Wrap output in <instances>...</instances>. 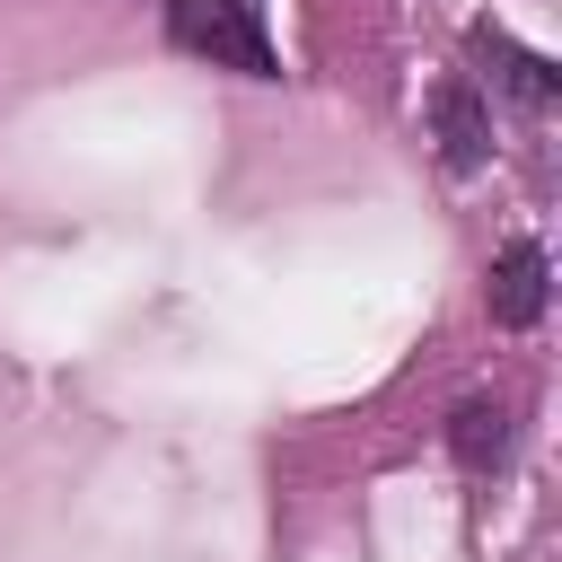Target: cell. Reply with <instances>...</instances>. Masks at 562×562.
<instances>
[{
  "label": "cell",
  "instance_id": "obj_1",
  "mask_svg": "<svg viewBox=\"0 0 562 562\" xmlns=\"http://www.w3.org/2000/svg\"><path fill=\"white\" fill-rule=\"evenodd\" d=\"M167 35H176V53H193V61H211V70L281 79V53H272L255 0H167Z\"/></svg>",
  "mask_w": 562,
  "mask_h": 562
},
{
  "label": "cell",
  "instance_id": "obj_2",
  "mask_svg": "<svg viewBox=\"0 0 562 562\" xmlns=\"http://www.w3.org/2000/svg\"><path fill=\"white\" fill-rule=\"evenodd\" d=\"M536 316H544V246L518 237V246L492 263V325L518 334V325H536Z\"/></svg>",
  "mask_w": 562,
  "mask_h": 562
},
{
  "label": "cell",
  "instance_id": "obj_3",
  "mask_svg": "<svg viewBox=\"0 0 562 562\" xmlns=\"http://www.w3.org/2000/svg\"><path fill=\"white\" fill-rule=\"evenodd\" d=\"M439 149H448V167H457V176L492 158V114H483L474 79H448V88H439Z\"/></svg>",
  "mask_w": 562,
  "mask_h": 562
},
{
  "label": "cell",
  "instance_id": "obj_4",
  "mask_svg": "<svg viewBox=\"0 0 562 562\" xmlns=\"http://www.w3.org/2000/svg\"><path fill=\"white\" fill-rule=\"evenodd\" d=\"M448 448H457V465H465V474H492V465H501V448H509V413H501L492 395L457 404V422H448Z\"/></svg>",
  "mask_w": 562,
  "mask_h": 562
},
{
  "label": "cell",
  "instance_id": "obj_5",
  "mask_svg": "<svg viewBox=\"0 0 562 562\" xmlns=\"http://www.w3.org/2000/svg\"><path fill=\"white\" fill-rule=\"evenodd\" d=\"M474 44H483V53L501 61V79H509V88H518L527 105H553V88H562V79H553V61H544V53H518L509 35H474Z\"/></svg>",
  "mask_w": 562,
  "mask_h": 562
}]
</instances>
